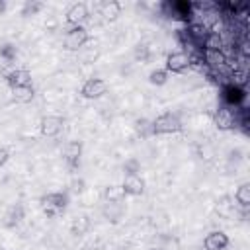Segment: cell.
Here are the masks:
<instances>
[{
	"instance_id": "obj_1",
	"label": "cell",
	"mask_w": 250,
	"mask_h": 250,
	"mask_svg": "<svg viewBox=\"0 0 250 250\" xmlns=\"http://www.w3.org/2000/svg\"><path fill=\"white\" fill-rule=\"evenodd\" d=\"M68 205V195L64 191H51V193H45L41 197V207H43V213L51 219L55 217L57 213L64 211Z\"/></svg>"
},
{
	"instance_id": "obj_2",
	"label": "cell",
	"mask_w": 250,
	"mask_h": 250,
	"mask_svg": "<svg viewBox=\"0 0 250 250\" xmlns=\"http://www.w3.org/2000/svg\"><path fill=\"white\" fill-rule=\"evenodd\" d=\"M152 131H154V135H168V133H178V131H182V121H180L178 113L166 111V113L158 115V117L152 121Z\"/></svg>"
},
{
	"instance_id": "obj_3",
	"label": "cell",
	"mask_w": 250,
	"mask_h": 250,
	"mask_svg": "<svg viewBox=\"0 0 250 250\" xmlns=\"http://www.w3.org/2000/svg\"><path fill=\"white\" fill-rule=\"evenodd\" d=\"M88 43V31L82 25H70L64 33V49L66 51H80Z\"/></svg>"
},
{
	"instance_id": "obj_4",
	"label": "cell",
	"mask_w": 250,
	"mask_h": 250,
	"mask_svg": "<svg viewBox=\"0 0 250 250\" xmlns=\"http://www.w3.org/2000/svg\"><path fill=\"white\" fill-rule=\"evenodd\" d=\"M107 92V82L104 78H88L82 88H80V94L86 98V100H98L102 98L104 94Z\"/></svg>"
},
{
	"instance_id": "obj_5",
	"label": "cell",
	"mask_w": 250,
	"mask_h": 250,
	"mask_svg": "<svg viewBox=\"0 0 250 250\" xmlns=\"http://www.w3.org/2000/svg\"><path fill=\"white\" fill-rule=\"evenodd\" d=\"M213 123L219 131H230L236 127V117H234V111L229 107V105H221L217 107L215 115H213Z\"/></svg>"
},
{
	"instance_id": "obj_6",
	"label": "cell",
	"mask_w": 250,
	"mask_h": 250,
	"mask_svg": "<svg viewBox=\"0 0 250 250\" xmlns=\"http://www.w3.org/2000/svg\"><path fill=\"white\" fill-rule=\"evenodd\" d=\"M189 68V59L186 51H174L166 57V72H174V74H182L184 70Z\"/></svg>"
},
{
	"instance_id": "obj_7",
	"label": "cell",
	"mask_w": 250,
	"mask_h": 250,
	"mask_svg": "<svg viewBox=\"0 0 250 250\" xmlns=\"http://www.w3.org/2000/svg\"><path fill=\"white\" fill-rule=\"evenodd\" d=\"M61 129H62V117H59V115H45L39 121V131L47 139L57 137L61 133Z\"/></svg>"
},
{
	"instance_id": "obj_8",
	"label": "cell",
	"mask_w": 250,
	"mask_h": 250,
	"mask_svg": "<svg viewBox=\"0 0 250 250\" xmlns=\"http://www.w3.org/2000/svg\"><path fill=\"white\" fill-rule=\"evenodd\" d=\"M223 100H225V105L229 107H238L242 105V102L246 100V90L244 88H238V86H232V84H225L223 86Z\"/></svg>"
},
{
	"instance_id": "obj_9",
	"label": "cell",
	"mask_w": 250,
	"mask_h": 250,
	"mask_svg": "<svg viewBox=\"0 0 250 250\" xmlns=\"http://www.w3.org/2000/svg\"><path fill=\"white\" fill-rule=\"evenodd\" d=\"M229 244H230V240L223 230H211L203 238V248L205 250H225Z\"/></svg>"
},
{
	"instance_id": "obj_10",
	"label": "cell",
	"mask_w": 250,
	"mask_h": 250,
	"mask_svg": "<svg viewBox=\"0 0 250 250\" xmlns=\"http://www.w3.org/2000/svg\"><path fill=\"white\" fill-rule=\"evenodd\" d=\"M203 61H205V66H209L211 70H219L223 66H227V61H229V55L223 51H203Z\"/></svg>"
},
{
	"instance_id": "obj_11",
	"label": "cell",
	"mask_w": 250,
	"mask_h": 250,
	"mask_svg": "<svg viewBox=\"0 0 250 250\" xmlns=\"http://www.w3.org/2000/svg\"><path fill=\"white\" fill-rule=\"evenodd\" d=\"M6 82L10 88H18V86H31V74L25 68H14L6 74Z\"/></svg>"
},
{
	"instance_id": "obj_12",
	"label": "cell",
	"mask_w": 250,
	"mask_h": 250,
	"mask_svg": "<svg viewBox=\"0 0 250 250\" xmlns=\"http://www.w3.org/2000/svg\"><path fill=\"white\" fill-rule=\"evenodd\" d=\"M88 6L84 2H74L68 10H66V21L70 25H80V21H84L88 18Z\"/></svg>"
},
{
	"instance_id": "obj_13",
	"label": "cell",
	"mask_w": 250,
	"mask_h": 250,
	"mask_svg": "<svg viewBox=\"0 0 250 250\" xmlns=\"http://www.w3.org/2000/svg\"><path fill=\"white\" fill-rule=\"evenodd\" d=\"M80 156H82V143H80V141H70V143H66V146H64V160H66V164H68L72 170L78 168Z\"/></svg>"
},
{
	"instance_id": "obj_14",
	"label": "cell",
	"mask_w": 250,
	"mask_h": 250,
	"mask_svg": "<svg viewBox=\"0 0 250 250\" xmlns=\"http://www.w3.org/2000/svg\"><path fill=\"white\" fill-rule=\"evenodd\" d=\"M121 186L125 189V195H141L145 191V180L139 174H127Z\"/></svg>"
},
{
	"instance_id": "obj_15",
	"label": "cell",
	"mask_w": 250,
	"mask_h": 250,
	"mask_svg": "<svg viewBox=\"0 0 250 250\" xmlns=\"http://www.w3.org/2000/svg\"><path fill=\"white\" fill-rule=\"evenodd\" d=\"M100 14L104 16V20L115 21L121 16V2H117V0H105L102 4V8H100Z\"/></svg>"
},
{
	"instance_id": "obj_16",
	"label": "cell",
	"mask_w": 250,
	"mask_h": 250,
	"mask_svg": "<svg viewBox=\"0 0 250 250\" xmlns=\"http://www.w3.org/2000/svg\"><path fill=\"white\" fill-rule=\"evenodd\" d=\"M23 221V207L20 205V203H16V205H12L8 211H6V215H4V227H8V229H14L16 225H20Z\"/></svg>"
},
{
	"instance_id": "obj_17",
	"label": "cell",
	"mask_w": 250,
	"mask_h": 250,
	"mask_svg": "<svg viewBox=\"0 0 250 250\" xmlns=\"http://www.w3.org/2000/svg\"><path fill=\"white\" fill-rule=\"evenodd\" d=\"M90 230V219L86 215H76L70 223V232L74 236H84Z\"/></svg>"
},
{
	"instance_id": "obj_18",
	"label": "cell",
	"mask_w": 250,
	"mask_h": 250,
	"mask_svg": "<svg viewBox=\"0 0 250 250\" xmlns=\"http://www.w3.org/2000/svg\"><path fill=\"white\" fill-rule=\"evenodd\" d=\"M223 47H225V39L223 35H217V33H207L201 43L203 51H223Z\"/></svg>"
},
{
	"instance_id": "obj_19",
	"label": "cell",
	"mask_w": 250,
	"mask_h": 250,
	"mask_svg": "<svg viewBox=\"0 0 250 250\" xmlns=\"http://www.w3.org/2000/svg\"><path fill=\"white\" fill-rule=\"evenodd\" d=\"M12 96L20 104H29L33 100L35 92H33V86H18V88H12Z\"/></svg>"
},
{
	"instance_id": "obj_20",
	"label": "cell",
	"mask_w": 250,
	"mask_h": 250,
	"mask_svg": "<svg viewBox=\"0 0 250 250\" xmlns=\"http://www.w3.org/2000/svg\"><path fill=\"white\" fill-rule=\"evenodd\" d=\"M104 197L107 203H121L125 199V189L123 186H107L104 189Z\"/></svg>"
},
{
	"instance_id": "obj_21",
	"label": "cell",
	"mask_w": 250,
	"mask_h": 250,
	"mask_svg": "<svg viewBox=\"0 0 250 250\" xmlns=\"http://www.w3.org/2000/svg\"><path fill=\"white\" fill-rule=\"evenodd\" d=\"M234 199L240 207H248L250 205V184H240L234 191Z\"/></svg>"
},
{
	"instance_id": "obj_22",
	"label": "cell",
	"mask_w": 250,
	"mask_h": 250,
	"mask_svg": "<svg viewBox=\"0 0 250 250\" xmlns=\"http://www.w3.org/2000/svg\"><path fill=\"white\" fill-rule=\"evenodd\" d=\"M148 82L154 84V86H164L168 82V72L164 68H156L148 74Z\"/></svg>"
},
{
	"instance_id": "obj_23",
	"label": "cell",
	"mask_w": 250,
	"mask_h": 250,
	"mask_svg": "<svg viewBox=\"0 0 250 250\" xmlns=\"http://www.w3.org/2000/svg\"><path fill=\"white\" fill-rule=\"evenodd\" d=\"M135 127H137V133H139L143 139L154 135V131H152V121H148V119H139Z\"/></svg>"
},
{
	"instance_id": "obj_24",
	"label": "cell",
	"mask_w": 250,
	"mask_h": 250,
	"mask_svg": "<svg viewBox=\"0 0 250 250\" xmlns=\"http://www.w3.org/2000/svg\"><path fill=\"white\" fill-rule=\"evenodd\" d=\"M158 250H180V240L176 236H162V242L158 246Z\"/></svg>"
},
{
	"instance_id": "obj_25",
	"label": "cell",
	"mask_w": 250,
	"mask_h": 250,
	"mask_svg": "<svg viewBox=\"0 0 250 250\" xmlns=\"http://www.w3.org/2000/svg\"><path fill=\"white\" fill-rule=\"evenodd\" d=\"M16 55H18V49H16L12 43H6V45L0 49V57H2L6 62H12V61L16 59Z\"/></svg>"
},
{
	"instance_id": "obj_26",
	"label": "cell",
	"mask_w": 250,
	"mask_h": 250,
	"mask_svg": "<svg viewBox=\"0 0 250 250\" xmlns=\"http://www.w3.org/2000/svg\"><path fill=\"white\" fill-rule=\"evenodd\" d=\"M217 213H219L221 217H229V215L232 213V203H230L229 197H223V199L217 203Z\"/></svg>"
},
{
	"instance_id": "obj_27",
	"label": "cell",
	"mask_w": 250,
	"mask_h": 250,
	"mask_svg": "<svg viewBox=\"0 0 250 250\" xmlns=\"http://www.w3.org/2000/svg\"><path fill=\"white\" fill-rule=\"evenodd\" d=\"M41 8H43V4H41V2H37V0H33V2H25V4H23L21 14H23V16H29V14L33 16V14H35V12H39Z\"/></svg>"
},
{
	"instance_id": "obj_28",
	"label": "cell",
	"mask_w": 250,
	"mask_h": 250,
	"mask_svg": "<svg viewBox=\"0 0 250 250\" xmlns=\"http://www.w3.org/2000/svg\"><path fill=\"white\" fill-rule=\"evenodd\" d=\"M123 170H125L127 174H137V172H139V162H137L135 158H133V160H127L125 166H123ZM127 174H125V176H127Z\"/></svg>"
},
{
	"instance_id": "obj_29",
	"label": "cell",
	"mask_w": 250,
	"mask_h": 250,
	"mask_svg": "<svg viewBox=\"0 0 250 250\" xmlns=\"http://www.w3.org/2000/svg\"><path fill=\"white\" fill-rule=\"evenodd\" d=\"M135 57L141 59V62L146 61V59H148V51H146V47H139V49L135 51Z\"/></svg>"
},
{
	"instance_id": "obj_30",
	"label": "cell",
	"mask_w": 250,
	"mask_h": 250,
	"mask_svg": "<svg viewBox=\"0 0 250 250\" xmlns=\"http://www.w3.org/2000/svg\"><path fill=\"white\" fill-rule=\"evenodd\" d=\"M8 158H10V152H8V148L0 146V166H4V164L8 162Z\"/></svg>"
},
{
	"instance_id": "obj_31",
	"label": "cell",
	"mask_w": 250,
	"mask_h": 250,
	"mask_svg": "<svg viewBox=\"0 0 250 250\" xmlns=\"http://www.w3.org/2000/svg\"><path fill=\"white\" fill-rule=\"evenodd\" d=\"M84 189V182L78 180V182H72V191H82Z\"/></svg>"
},
{
	"instance_id": "obj_32",
	"label": "cell",
	"mask_w": 250,
	"mask_h": 250,
	"mask_svg": "<svg viewBox=\"0 0 250 250\" xmlns=\"http://www.w3.org/2000/svg\"><path fill=\"white\" fill-rule=\"evenodd\" d=\"M4 10H6V2H4V0H0V14H2Z\"/></svg>"
},
{
	"instance_id": "obj_33",
	"label": "cell",
	"mask_w": 250,
	"mask_h": 250,
	"mask_svg": "<svg viewBox=\"0 0 250 250\" xmlns=\"http://www.w3.org/2000/svg\"><path fill=\"white\" fill-rule=\"evenodd\" d=\"M0 250H4V248H2V246H0Z\"/></svg>"
}]
</instances>
